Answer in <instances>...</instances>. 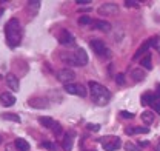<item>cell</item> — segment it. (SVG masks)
I'll use <instances>...</instances> for the list:
<instances>
[{
    "label": "cell",
    "instance_id": "cell-1",
    "mask_svg": "<svg viewBox=\"0 0 160 151\" xmlns=\"http://www.w3.org/2000/svg\"><path fill=\"white\" fill-rule=\"evenodd\" d=\"M5 36H6V42L11 48H17L22 40V26L17 17L8 20L6 26H5Z\"/></svg>",
    "mask_w": 160,
    "mask_h": 151
},
{
    "label": "cell",
    "instance_id": "cell-2",
    "mask_svg": "<svg viewBox=\"0 0 160 151\" xmlns=\"http://www.w3.org/2000/svg\"><path fill=\"white\" fill-rule=\"evenodd\" d=\"M88 86H89V91H91V99L96 105H99V107L108 105V102L111 100V93L106 86L100 85L97 82H92V80L88 83Z\"/></svg>",
    "mask_w": 160,
    "mask_h": 151
},
{
    "label": "cell",
    "instance_id": "cell-3",
    "mask_svg": "<svg viewBox=\"0 0 160 151\" xmlns=\"http://www.w3.org/2000/svg\"><path fill=\"white\" fill-rule=\"evenodd\" d=\"M99 142H100V145L103 147L105 151H116L122 147V140H120L119 137H116V136L102 137V139H99Z\"/></svg>",
    "mask_w": 160,
    "mask_h": 151
},
{
    "label": "cell",
    "instance_id": "cell-4",
    "mask_svg": "<svg viewBox=\"0 0 160 151\" xmlns=\"http://www.w3.org/2000/svg\"><path fill=\"white\" fill-rule=\"evenodd\" d=\"M89 46L92 48V51L97 54V56H105V57H111V51L106 48L105 42L99 40V39H92L89 42Z\"/></svg>",
    "mask_w": 160,
    "mask_h": 151
},
{
    "label": "cell",
    "instance_id": "cell-5",
    "mask_svg": "<svg viewBox=\"0 0 160 151\" xmlns=\"http://www.w3.org/2000/svg\"><path fill=\"white\" fill-rule=\"evenodd\" d=\"M65 91L68 94H76V96H80V97H86V88L80 83H66L65 85Z\"/></svg>",
    "mask_w": 160,
    "mask_h": 151
},
{
    "label": "cell",
    "instance_id": "cell-6",
    "mask_svg": "<svg viewBox=\"0 0 160 151\" xmlns=\"http://www.w3.org/2000/svg\"><path fill=\"white\" fill-rule=\"evenodd\" d=\"M57 79L60 82H63L65 85L66 83H72V80L76 79V73L71 70V68H63L57 73Z\"/></svg>",
    "mask_w": 160,
    "mask_h": 151
},
{
    "label": "cell",
    "instance_id": "cell-7",
    "mask_svg": "<svg viewBox=\"0 0 160 151\" xmlns=\"http://www.w3.org/2000/svg\"><path fill=\"white\" fill-rule=\"evenodd\" d=\"M28 105H29L31 108H37V110H45V108L49 107V105H48V100L43 99V97H31V99L28 100Z\"/></svg>",
    "mask_w": 160,
    "mask_h": 151
},
{
    "label": "cell",
    "instance_id": "cell-8",
    "mask_svg": "<svg viewBox=\"0 0 160 151\" xmlns=\"http://www.w3.org/2000/svg\"><path fill=\"white\" fill-rule=\"evenodd\" d=\"M74 139H76V131L69 130V131L65 134L63 137V143H62V148L65 151H71L72 150V143H74Z\"/></svg>",
    "mask_w": 160,
    "mask_h": 151
},
{
    "label": "cell",
    "instance_id": "cell-9",
    "mask_svg": "<svg viewBox=\"0 0 160 151\" xmlns=\"http://www.w3.org/2000/svg\"><path fill=\"white\" fill-rule=\"evenodd\" d=\"M119 11V6L116 3H103L99 8V14L100 16H108V14H114Z\"/></svg>",
    "mask_w": 160,
    "mask_h": 151
},
{
    "label": "cell",
    "instance_id": "cell-10",
    "mask_svg": "<svg viewBox=\"0 0 160 151\" xmlns=\"http://www.w3.org/2000/svg\"><path fill=\"white\" fill-rule=\"evenodd\" d=\"M59 43L60 45H72L74 43V36L68 29H62L59 33Z\"/></svg>",
    "mask_w": 160,
    "mask_h": 151
},
{
    "label": "cell",
    "instance_id": "cell-11",
    "mask_svg": "<svg viewBox=\"0 0 160 151\" xmlns=\"http://www.w3.org/2000/svg\"><path fill=\"white\" fill-rule=\"evenodd\" d=\"M5 80H6V85L11 88V91H19V90H20L19 79H17L14 74H11V73H9V74H6Z\"/></svg>",
    "mask_w": 160,
    "mask_h": 151
},
{
    "label": "cell",
    "instance_id": "cell-12",
    "mask_svg": "<svg viewBox=\"0 0 160 151\" xmlns=\"http://www.w3.org/2000/svg\"><path fill=\"white\" fill-rule=\"evenodd\" d=\"M74 57H76L77 66H85V65L88 63V54H86V51H85V49H82V48L77 49V53L74 54Z\"/></svg>",
    "mask_w": 160,
    "mask_h": 151
},
{
    "label": "cell",
    "instance_id": "cell-13",
    "mask_svg": "<svg viewBox=\"0 0 160 151\" xmlns=\"http://www.w3.org/2000/svg\"><path fill=\"white\" fill-rule=\"evenodd\" d=\"M0 103L3 107H12L16 103V97L11 94V93H2L0 94Z\"/></svg>",
    "mask_w": 160,
    "mask_h": 151
},
{
    "label": "cell",
    "instance_id": "cell-14",
    "mask_svg": "<svg viewBox=\"0 0 160 151\" xmlns=\"http://www.w3.org/2000/svg\"><path fill=\"white\" fill-rule=\"evenodd\" d=\"M94 28L96 29H100V31H103V33H109L111 31V23L109 22H106V20H94Z\"/></svg>",
    "mask_w": 160,
    "mask_h": 151
},
{
    "label": "cell",
    "instance_id": "cell-15",
    "mask_svg": "<svg viewBox=\"0 0 160 151\" xmlns=\"http://www.w3.org/2000/svg\"><path fill=\"white\" fill-rule=\"evenodd\" d=\"M131 77L134 79V82H142V80H145L146 73H145L142 68H134V70L131 71Z\"/></svg>",
    "mask_w": 160,
    "mask_h": 151
},
{
    "label": "cell",
    "instance_id": "cell-16",
    "mask_svg": "<svg viewBox=\"0 0 160 151\" xmlns=\"http://www.w3.org/2000/svg\"><path fill=\"white\" fill-rule=\"evenodd\" d=\"M14 143H16V148L17 151H29V143L25 140V139H22V137H17L16 140H14Z\"/></svg>",
    "mask_w": 160,
    "mask_h": 151
},
{
    "label": "cell",
    "instance_id": "cell-17",
    "mask_svg": "<svg viewBox=\"0 0 160 151\" xmlns=\"http://www.w3.org/2000/svg\"><path fill=\"white\" fill-rule=\"evenodd\" d=\"M149 46H151V40H148V42H145L142 46H140L139 49H137V53L134 54V59L137 60V59H140L142 57V54H146V51L149 49Z\"/></svg>",
    "mask_w": 160,
    "mask_h": 151
},
{
    "label": "cell",
    "instance_id": "cell-18",
    "mask_svg": "<svg viewBox=\"0 0 160 151\" xmlns=\"http://www.w3.org/2000/svg\"><path fill=\"white\" fill-rule=\"evenodd\" d=\"M154 111H143L142 113V122L143 123H146V125H149V123H152L154 122Z\"/></svg>",
    "mask_w": 160,
    "mask_h": 151
},
{
    "label": "cell",
    "instance_id": "cell-19",
    "mask_svg": "<svg viewBox=\"0 0 160 151\" xmlns=\"http://www.w3.org/2000/svg\"><path fill=\"white\" fill-rule=\"evenodd\" d=\"M39 123L40 125H43L45 128H54V125H56V122H54V119H51V117H39Z\"/></svg>",
    "mask_w": 160,
    "mask_h": 151
},
{
    "label": "cell",
    "instance_id": "cell-20",
    "mask_svg": "<svg viewBox=\"0 0 160 151\" xmlns=\"http://www.w3.org/2000/svg\"><path fill=\"white\" fill-rule=\"evenodd\" d=\"M40 8V2L39 0H34V2H28V11L31 13V16H36L37 11Z\"/></svg>",
    "mask_w": 160,
    "mask_h": 151
},
{
    "label": "cell",
    "instance_id": "cell-21",
    "mask_svg": "<svg viewBox=\"0 0 160 151\" xmlns=\"http://www.w3.org/2000/svg\"><path fill=\"white\" fill-rule=\"evenodd\" d=\"M40 148H45V150H49V151H57L59 150V145L56 142H49V140H45L40 143Z\"/></svg>",
    "mask_w": 160,
    "mask_h": 151
},
{
    "label": "cell",
    "instance_id": "cell-22",
    "mask_svg": "<svg viewBox=\"0 0 160 151\" xmlns=\"http://www.w3.org/2000/svg\"><path fill=\"white\" fill-rule=\"evenodd\" d=\"M3 120H11V122H16V123H20V117L17 114H12V113H3L0 114Z\"/></svg>",
    "mask_w": 160,
    "mask_h": 151
},
{
    "label": "cell",
    "instance_id": "cell-23",
    "mask_svg": "<svg viewBox=\"0 0 160 151\" xmlns=\"http://www.w3.org/2000/svg\"><path fill=\"white\" fill-rule=\"evenodd\" d=\"M140 65L142 66H145L146 70H151L152 68V65H151V54H145V56L142 57V60H140Z\"/></svg>",
    "mask_w": 160,
    "mask_h": 151
},
{
    "label": "cell",
    "instance_id": "cell-24",
    "mask_svg": "<svg viewBox=\"0 0 160 151\" xmlns=\"http://www.w3.org/2000/svg\"><path fill=\"white\" fill-rule=\"evenodd\" d=\"M151 107H152V110L156 111V113H160V97L156 93L152 96V100H151V103H149Z\"/></svg>",
    "mask_w": 160,
    "mask_h": 151
},
{
    "label": "cell",
    "instance_id": "cell-25",
    "mask_svg": "<svg viewBox=\"0 0 160 151\" xmlns=\"http://www.w3.org/2000/svg\"><path fill=\"white\" fill-rule=\"evenodd\" d=\"M152 96H154V93H145V94L142 96V99H140L142 105H149L151 100H152Z\"/></svg>",
    "mask_w": 160,
    "mask_h": 151
},
{
    "label": "cell",
    "instance_id": "cell-26",
    "mask_svg": "<svg viewBox=\"0 0 160 151\" xmlns=\"http://www.w3.org/2000/svg\"><path fill=\"white\" fill-rule=\"evenodd\" d=\"M123 148L126 151H142L140 150V147H137L136 143H132V142H126L125 145H123Z\"/></svg>",
    "mask_w": 160,
    "mask_h": 151
},
{
    "label": "cell",
    "instance_id": "cell-27",
    "mask_svg": "<svg viewBox=\"0 0 160 151\" xmlns=\"http://www.w3.org/2000/svg\"><path fill=\"white\" fill-rule=\"evenodd\" d=\"M149 133V128L146 127H132V134H146Z\"/></svg>",
    "mask_w": 160,
    "mask_h": 151
},
{
    "label": "cell",
    "instance_id": "cell-28",
    "mask_svg": "<svg viewBox=\"0 0 160 151\" xmlns=\"http://www.w3.org/2000/svg\"><path fill=\"white\" fill-rule=\"evenodd\" d=\"M79 23L80 25H92V23H94V20L91 19V17L82 16V17H79Z\"/></svg>",
    "mask_w": 160,
    "mask_h": 151
},
{
    "label": "cell",
    "instance_id": "cell-29",
    "mask_svg": "<svg viewBox=\"0 0 160 151\" xmlns=\"http://www.w3.org/2000/svg\"><path fill=\"white\" fill-rule=\"evenodd\" d=\"M52 133L59 137V136H62V133H63V128H62V125H60L59 122H56V125H54V128H52Z\"/></svg>",
    "mask_w": 160,
    "mask_h": 151
},
{
    "label": "cell",
    "instance_id": "cell-30",
    "mask_svg": "<svg viewBox=\"0 0 160 151\" xmlns=\"http://www.w3.org/2000/svg\"><path fill=\"white\" fill-rule=\"evenodd\" d=\"M139 2H136V0H126L125 2V6L126 8H139Z\"/></svg>",
    "mask_w": 160,
    "mask_h": 151
},
{
    "label": "cell",
    "instance_id": "cell-31",
    "mask_svg": "<svg viewBox=\"0 0 160 151\" xmlns=\"http://www.w3.org/2000/svg\"><path fill=\"white\" fill-rule=\"evenodd\" d=\"M86 128H88L89 131L97 133L100 130V125H99V123H88V125H86Z\"/></svg>",
    "mask_w": 160,
    "mask_h": 151
},
{
    "label": "cell",
    "instance_id": "cell-32",
    "mask_svg": "<svg viewBox=\"0 0 160 151\" xmlns=\"http://www.w3.org/2000/svg\"><path fill=\"white\" fill-rule=\"evenodd\" d=\"M116 82H117V85H125V74H117L116 76Z\"/></svg>",
    "mask_w": 160,
    "mask_h": 151
},
{
    "label": "cell",
    "instance_id": "cell-33",
    "mask_svg": "<svg viewBox=\"0 0 160 151\" xmlns=\"http://www.w3.org/2000/svg\"><path fill=\"white\" fill-rule=\"evenodd\" d=\"M120 116L123 119H132L134 117V113H129V111H120Z\"/></svg>",
    "mask_w": 160,
    "mask_h": 151
},
{
    "label": "cell",
    "instance_id": "cell-34",
    "mask_svg": "<svg viewBox=\"0 0 160 151\" xmlns=\"http://www.w3.org/2000/svg\"><path fill=\"white\" fill-rule=\"evenodd\" d=\"M16 143H6V147H5V151H16Z\"/></svg>",
    "mask_w": 160,
    "mask_h": 151
},
{
    "label": "cell",
    "instance_id": "cell-35",
    "mask_svg": "<svg viewBox=\"0 0 160 151\" xmlns=\"http://www.w3.org/2000/svg\"><path fill=\"white\" fill-rule=\"evenodd\" d=\"M76 3H77V5H91L92 2H91V0H77Z\"/></svg>",
    "mask_w": 160,
    "mask_h": 151
},
{
    "label": "cell",
    "instance_id": "cell-36",
    "mask_svg": "<svg viewBox=\"0 0 160 151\" xmlns=\"http://www.w3.org/2000/svg\"><path fill=\"white\" fill-rule=\"evenodd\" d=\"M156 94H157V96H159V97H160V83H159V85H157V91H156Z\"/></svg>",
    "mask_w": 160,
    "mask_h": 151
},
{
    "label": "cell",
    "instance_id": "cell-37",
    "mask_svg": "<svg viewBox=\"0 0 160 151\" xmlns=\"http://www.w3.org/2000/svg\"><path fill=\"white\" fill-rule=\"evenodd\" d=\"M156 151H160V140H159V143L156 145Z\"/></svg>",
    "mask_w": 160,
    "mask_h": 151
},
{
    "label": "cell",
    "instance_id": "cell-38",
    "mask_svg": "<svg viewBox=\"0 0 160 151\" xmlns=\"http://www.w3.org/2000/svg\"><path fill=\"white\" fill-rule=\"evenodd\" d=\"M3 13H5V11H3V9H0V17L3 16Z\"/></svg>",
    "mask_w": 160,
    "mask_h": 151
},
{
    "label": "cell",
    "instance_id": "cell-39",
    "mask_svg": "<svg viewBox=\"0 0 160 151\" xmlns=\"http://www.w3.org/2000/svg\"><path fill=\"white\" fill-rule=\"evenodd\" d=\"M0 143H2V137H0Z\"/></svg>",
    "mask_w": 160,
    "mask_h": 151
},
{
    "label": "cell",
    "instance_id": "cell-40",
    "mask_svg": "<svg viewBox=\"0 0 160 151\" xmlns=\"http://www.w3.org/2000/svg\"><path fill=\"white\" fill-rule=\"evenodd\" d=\"M92 151H94V150H92Z\"/></svg>",
    "mask_w": 160,
    "mask_h": 151
}]
</instances>
